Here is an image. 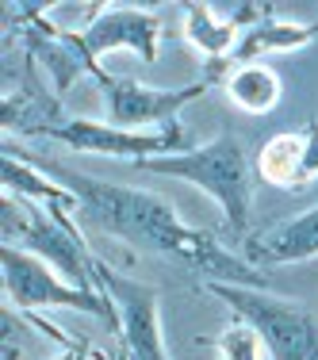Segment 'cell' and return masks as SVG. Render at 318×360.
<instances>
[{
  "label": "cell",
  "mask_w": 318,
  "mask_h": 360,
  "mask_svg": "<svg viewBox=\"0 0 318 360\" xmlns=\"http://www.w3.org/2000/svg\"><path fill=\"white\" fill-rule=\"evenodd\" d=\"M96 280L108 291L119 314V333H123L127 360H173L161 338V295L153 284H142L134 276H123L111 264L96 257Z\"/></svg>",
  "instance_id": "6"
},
{
  "label": "cell",
  "mask_w": 318,
  "mask_h": 360,
  "mask_svg": "<svg viewBox=\"0 0 318 360\" xmlns=\"http://www.w3.org/2000/svg\"><path fill=\"white\" fill-rule=\"evenodd\" d=\"M35 139L62 142L77 153H104V158H123V161H146V158H165V153H180L184 146V131L165 127V131H119L111 123H96V119H62V123H35L27 127Z\"/></svg>",
  "instance_id": "5"
},
{
  "label": "cell",
  "mask_w": 318,
  "mask_h": 360,
  "mask_svg": "<svg viewBox=\"0 0 318 360\" xmlns=\"http://www.w3.org/2000/svg\"><path fill=\"white\" fill-rule=\"evenodd\" d=\"M134 169L153 176H177L196 184L200 192H208L219 203L222 219L234 234L249 230V207H253V161H249L246 146L230 134L196 146V150L165 153V158H146L134 161Z\"/></svg>",
  "instance_id": "2"
},
{
  "label": "cell",
  "mask_w": 318,
  "mask_h": 360,
  "mask_svg": "<svg viewBox=\"0 0 318 360\" xmlns=\"http://www.w3.org/2000/svg\"><path fill=\"white\" fill-rule=\"evenodd\" d=\"M77 50H81L89 73H100V54H111V50H134L146 65L158 62V39H161V20L153 12H142V8L131 4H108L100 8V15L81 31H70Z\"/></svg>",
  "instance_id": "8"
},
{
  "label": "cell",
  "mask_w": 318,
  "mask_h": 360,
  "mask_svg": "<svg viewBox=\"0 0 318 360\" xmlns=\"http://www.w3.org/2000/svg\"><path fill=\"white\" fill-rule=\"evenodd\" d=\"M318 39V20L303 23V20H276V15H261L253 27L242 31L238 46L230 50L227 65H253L261 54H284V50H299L307 42ZM222 65V73H227Z\"/></svg>",
  "instance_id": "9"
},
{
  "label": "cell",
  "mask_w": 318,
  "mask_h": 360,
  "mask_svg": "<svg viewBox=\"0 0 318 360\" xmlns=\"http://www.w3.org/2000/svg\"><path fill=\"white\" fill-rule=\"evenodd\" d=\"M54 360H96V356L89 353L84 341H70V345H62V353H58Z\"/></svg>",
  "instance_id": "16"
},
{
  "label": "cell",
  "mask_w": 318,
  "mask_h": 360,
  "mask_svg": "<svg viewBox=\"0 0 318 360\" xmlns=\"http://www.w3.org/2000/svg\"><path fill=\"white\" fill-rule=\"evenodd\" d=\"M253 257L261 264H295L318 257V207L303 211V215L280 222L265 238L253 242Z\"/></svg>",
  "instance_id": "11"
},
{
  "label": "cell",
  "mask_w": 318,
  "mask_h": 360,
  "mask_svg": "<svg viewBox=\"0 0 318 360\" xmlns=\"http://www.w3.org/2000/svg\"><path fill=\"white\" fill-rule=\"evenodd\" d=\"M242 322L261 333L272 360H318V314L291 299L269 295L265 288L242 284H208Z\"/></svg>",
  "instance_id": "3"
},
{
  "label": "cell",
  "mask_w": 318,
  "mask_h": 360,
  "mask_svg": "<svg viewBox=\"0 0 318 360\" xmlns=\"http://www.w3.org/2000/svg\"><path fill=\"white\" fill-rule=\"evenodd\" d=\"M303 184H311V180L318 176V119H311V123L303 127Z\"/></svg>",
  "instance_id": "15"
},
{
  "label": "cell",
  "mask_w": 318,
  "mask_h": 360,
  "mask_svg": "<svg viewBox=\"0 0 318 360\" xmlns=\"http://www.w3.org/2000/svg\"><path fill=\"white\" fill-rule=\"evenodd\" d=\"M42 173H50L58 184H65L81 203V219L100 226L104 234H115L131 245L153 253H169L177 261H188L192 269H200L208 276V284H242V288H265V272H257L253 264H246L242 257L222 250L211 234L192 230L184 219L173 211V203L161 200L142 188L111 184V180L84 176L77 169L50 165V161H35Z\"/></svg>",
  "instance_id": "1"
},
{
  "label": "cell",
  "mask_w": 318,
  "mask_h": 360,
  "mask_svg": "<svg viewBox=\"0 0 318 360\" xmlns=\"http://www.w3.org/2000/svg\"><path fill=\"white\" fill-rule=\"evenodd\" d=\"M0 264H4L8 303H12L15 311L35 314L42 307H70V311H81V314H96V319H104L111 326V330H119V314H115V303L108 299V291L73 288L70 280L58 276L42 257H35L31 250H20V245H12V242H4V250H0Z\"/></svg>",
  "instance_id": "4"
},
{
  "label": "cell",
  "mask_w": 318,
  "mask_h": 360,
  "mask_svg": "<svg viewBox=\"0 0 318 360\" xmlns=\"http://www.w3.org/2000/svg\"><path fill=\"white\" fill-rule=\"evenodd\" d=\"M8 360H20V353H15V349H8Z\"/></svg>",
  "instance_id": "17"
},
{
  "label": "cell",
  "mask_w": 318,
  "mask_h": 360,
  "mask_svg": "<svg viewBox=\"0 0 318 360\" xmlns=\"http://www.w3.org/2000/svg\"><path fill=\"white\" fill-rule=\"evenodd\" d=\"M96 84L108 104V123L119 127V131H134V134H146L142 127H158V131L177 127L180 111L211 89L208 81L184 84V89H150L142 81H119L108 70L96 73Z\"/></svg>",
  "instance_id": "7"
},
{
  "label": "cell",
  "mask_w": 318,
  "mask_h": 360,
  "mask_svg": "<svg viewBox=\"0 0 318 360\" xmlns=\"http://www.w3.org/2000/svg\"><path fill=\"white\" fill-rule=\"evenodd\" d=\"M215 353H219V360H265L269 349H265L261 333H257L253 326L234 319L219 338H215Z\"/></svg>",
  "instance_id": "14"
},
{
  "label": "cell",
  "mask_w": 318,
  "mask_h": 360,
  "mask_svg": "<svg viewBox=\"0 0 318 360\" xmlns=\"http://www.w3.org/2000/svg\"><path fill=\"white\" fill-rule=\"evenodd\" d=\"M0 180H4L8 195H20V200H31V203H42V207H54V211H70V215H81V203L77 195L70 192L65 184L42 176V169L35 161H20L15 150L8 146L4 150V169H0Z\"/></svg>",
  "instance_id": "10"
},
{
  "label": "cell",
  "mask_w": 318,
  "mask_h": 360,
  "mask_svg": "<svg viewBox=\"0 0 318 360\" xmlns=\"http://www.w3.org/2000/svg\"><path fill=\"white\" fill-rule=\"evenodd\" d=\"M303 131H284L272 134L269 142L257 150L253 173L272 188H299L303 184Z\"/></svg>",
  "instance_id": "12"
},
{
  "label": "cell",
  "mask_w": 318,
  "mask_h": 360,
  "mask_svg": "<svg viewBox=\"0 0 318 360\" xmlns=\"http://www.w3.org/2000/svg\"><path fill=\"white\" fill-rule=\"evenodd\" d=\"M227 96L242 111H249V115H269V111L280 104L284 84L269 65L253 62V65H238V70L227 77Z\"/></svg>",
  "instance_id": "13"
}]
</instances>
